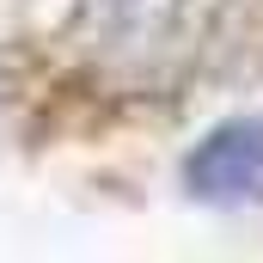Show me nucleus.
<instances>
[{
    "label": "nucleus",
    "instance_id": "1",
    "mask_svg": "<svg viewBox=\"0 0 263 263\" xmlns=\"http://www.w3.org/2000/svg\"><path fill=\"white\" fill-rule=\"evenodd\" d=\"M184 184L202 202H263V117H233L196 141Z\"/></svg>",
    "mask_w": 263,
    "mask_h": 263
}]
</instances>
